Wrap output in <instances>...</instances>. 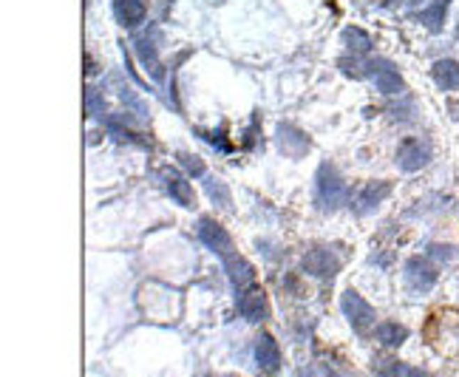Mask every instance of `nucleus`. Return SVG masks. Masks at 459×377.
<instances>
[{
  "instance_id": "24",
  "label": "nucleus",
  "mask_w": 459,
  "mask_h": 377,
  "mask_svg": "<svg viewBox=\"0 0 459 377\" xmlns=\"http://www.w3.org/2000/svg\"><path fill=\"white\" fill-rule=\"evenodd\" d=\"M86 105H88V116H100V111H105V100H102V94L97 89H88Z\"/></svg>"
},
{
  "instance_id": "15",
  "label": "nucleus",
  "mask_w": 459,
  "mask_h": 377,
  "mask_svg": "<svg viewBox=\"0 0 459 377\" xmlns=\"http://www.w3.org/2000/svg\"><path fill=\"white\" fill-rule=\"evenodd\" d=\"M431 77L439 91H459V63L456 60H437Z\"/></svg>"
},
{
  "instance_id": "9",
  "label": "nucleus",
  "mask_w": 459,
  "mask_h": 377,
  "mask_svg": "<svg viewBox=\"0 0 459 377\" xmlns=\"http://www.w3.org/2000/svg\"><path fill=\"white\" fill-rule=\"evenodd\" d=\"M253 360H256V369L267 377L278 374L281 366H283V357H281V346L278 341L272 338L270 332H261L256 338V346H253Z\"/></svg>"
},
{
  "instance_id": "11",
  "label": "nucleus",
  "mask_w": 459,
  "mask_h": 377,
  "mask_svg": "<svg viewBox=\"0 0 459 377\" xmlns=\"http://www.w3.org/2000/svg\"><path fill=\"white\" fill-rule=\"evenodd\" d=\"M224 272H227V278L233 281L235 292L256 284V270H253V264H249L247 259H241L238 253H230V256L224 259Z\"/></svg>"
},
{
  "instance_id": "16",
  "label": "nucleus",
  "mask_w": 459,
  "mask_h": 377,
  "mask_svg": "<svg viewBox=\"0 0 459 377\" xmlns=\"http://www.w3.org/2000/svg\"><path fill=\"white\" fill-rule=\"evenodd\" d=\"M114 15H116V20H119L122 26L137 29V26L145 20L148 9H145L142 0H114Z\"/></svg>"
},
{
  "instance_id": "7",
  "label": "nucleus",
  "mask_w": 459,
  "mask_h": 377,
  "mask_svg": "<svg viewBox=\"0 0 459 377\" xmlns=\"http://www.w3.org/2000/svg\"><path fill=\"white\" fill-rule=\"evenodd\" d=\"M366 74L374 79L378 91L386 94V97H394V94H403L405 91V82H403V77H400V71L394 68L391 60H383V57L380 60H371L366 66Z\"/></svg>"
},
{
  "instance_id": "18",
  "label": "nucleus",
  "mask_w": 459,
  "mask_h": 377,
  "mask_svg": "<svg viewBox=\"0 0 459 377\" xmlns=\"http://www.w3.org/2000/svg\"><path fill=\"white\" fill-rule=\"evenodd\" d=\"M445 12H448V0H434L431 6H426L420 15H417V20L431 31H439L442 23H445Z\"/></svg>"
},
{
  "instance_id": "2",
  "label": "nucleus",
  "mask_w": 459,
  "mask_h": 377,
  "mask_svg": "<svg viewBox=\"0 0 459 377\" xmlns=\"http://www.w3.org/2000/svg\"><path fill=\"white\" fill-rule=\"evenodd\" d=\"M437 267L428 261V259H420V256H414L405 261L403 267V284L405 289L411 292V295H428V292L437 286Z\"/></svg>"
},
{
  "instance_id": "3",
  "label": "nucleus",
  "mask_w": 459,
  "mask_h": 377,
  "mask_svg": "<svg viewBox=\"0 0 459 377\" xmlns=\"http://www.w3.org/2000/svg\"><path fill=\"white\" fill-rule=\"evenodd\" d=\"M341 312L349 321V326L355 332H360V334H366L374 323H378V312H374V307L355 289H346L341 295Z\"/></svg>"
},
{
  "instance_id": "17",
  "label": "nucleus",
  "mask_w": 459,
  "mask_h": 377,
  "mask_svg": "<svg viewBox=\"0 0 459 377\" xmlns=\"http://www.w3.org/2000/svg\"><path fill=\"white\" fill-rule=\"evenodd\" d=\"M374 374L378 377H428L426 369H417L403 360H374Z\"/></svg>"
},
{
  "instance_id": "26",
  "label": "nucleus",
  "mask_w": 459,
  "mask_h": 377,
  "mask_svg": "<svg viewBox=\"0 0 459 377\" xmlns=\"http://www.w3.org/2000/svg\"><path fill=\"white\" fill-rule=\"evenodd\" d=\"M295 377H318V374H315V371H312L309 366H301V369L295 371Z\"/></svg>"
},
{
  "instance_id": "13",
  "label": "nucleus",
  "mask_w": 459,
  "mask_h": 377,
  "mask_svg": "<svg viewBox=\"0 0 459 377\" xmlns=\"http://www.w3.org/2000/svg\"><path fill=\"white\" fill-rule=\"evenodd\" d=\"M278 148L286 156H304L309 151V137L292 128V125H278Z\"/></svg>"
},
{
  "instance_id": "8",
  "label": "nucleus",
  "mask_w": 459,
  "mask_h": 377,
  "mask_svg": "<svg viewBox=\"0 0 459 377\" xmlns=\"http://www.w3.org/2000/svg\"><path fill=\"white\" fill-rule=\"evenodd\" d=\"M238 312L244 321L249 323H264L270 318V301H267V292L253 284L247 289H238Z\"/></svg>"
},
{
  "instance_id": "4",
  "label": "nucleus",
  "mask_w": 459,
  "mask_h": 377,
  "mask_svg": "<svg viewBox=\"0 0 459 377\" xmlns=\"http://www.w3.org/2000/svg\"><path fill=\"white\" fill-rule=\"evenodd\" d=\"M434 156V148L428 139L423 137H405L400 145H397V167L403 174H417V171H423V167L431 162Z\"/></svg>"
},
{
  "instance_id": "25",
  "label": "nucleus",
  "mask_w": 459,
  "mask_h": 377,
  "mask_svg": "<svg viewBox=\"0 0 459 377\" xmlns=\"http://www.w3.org/2000/svg\"><path fill=\"white\" fill-rule=\"evenodd\" d=\"M204 139L210 142L213 148H219L221 153H230V151H233V148H230V142L224 139V134H221V131H207V134H204Z\"/></svg>"
},
{
  "instance_id": "6",
  "label": "nucleus",
  "mask_w": 459,
  "mask_h": 377,
  "mask_svg": "<svg viewBox=\"0 0 459 377\" xmlns=\"http://www.w3.org/2000/svg\"><path fill=\"white\" fill-rule=\"evenodd\" d=\"M389 196H391V182H386V179H380V182H366V185H360L357 193L352 196V210H355L357 216H368V213L378 210V207H380Z\"/></svg>"
},
{
  "instance_id": "27",
  "label": "nucleus",
  "mask_w": 459,
  "mask_h": 377,
  "mask_svg": "<svg viewBox=\"0 0 459 377\" xmlns=\"http://www.w3.org/2000/svg\"><path fill=\"white\" fill-rule=\"evenodd\" d=\"M320 371H323V377H341V374H338V371H332V369H329V366H326V363H323V366H320Z\"/></svg>"
},
{
  "instance_id": "23",
  "label": "nucleus",
  "mask_w": 459,
  "mask_h": 377,
  "mask_svg": "<svg viewBox=\"0 0 459 377\" xmlns=\"http://www.w3.org/2000/svg\"><path fill=\"white\" fill-rule=\"evenodd\" d=\"M137 52L142 54V63H145V68H148L153 77H159V74H162V68H159V57H156V49L148 43V40H139V43H137Z\"/></svg>"
},
{
  "instance_id": "21",
  "label": "nucleus",
  "mask_w": 459,
  "mask_h": 377,
  "mask_svg": "<svg viewBox=\"0 0 459 377\" xmlns=\"http://www.w3.org/2000/svg\"><path fill=\"white\" fill-rule=\"evenodd\" d=\"M343 43H346L352 52L366 54V52L371 49V37H368L363 29H346V31H343Z\"/></svg>"
},
{
  "instance_id": "1",
  "label": "nucleus",
  "mask_w": 459,
  "mask_h": 377,
  "mask_svg": "<svg viewBox=\"0 0 459 377\" xmlns=\"http://www.w3.org/2000/svg\"><path fill=\"white\" fill-rule=\"evenodd\" d=\"M346 201H349V187H346L343 176L338 174L335 164L323 162L315 174V207L323 213H335Z\"/></svg>"
},
{
  "instance_id": "19",
  "label": "nucleus",
  "mask_w": 459,
  "mask_h": 377,
  "mask_svg": "<svg viewBox=\"0 0 459 377\" xmlns=\"http://www.w3.org/2000/svg\"><path fill=\"white\" fill-rule=\"evenodd\" d=\"M207 196L213 199V204L216 207H221V210H230L233 207V196H230V187H227V182H221V179H207Z\"/></svg>"
},
{
  "instance_id": "5",
  "label": "nucleus",
  "mask_w": 459,
  "mask_h": 377,
  "mask_svg": "<svg viewBox=\"0 0 459 377\" xmlns=\"http://www.w3.org/2000/svg\"><path fill=\"white\" fill-rule=\"evenodd\" d=\"M196 236H199V241H201L207 249H210V253H216V256H221V259H227V256L233 253V238H230V233H227L216 219H210V216H201V219H199Z\"/></svg>"
},
{
  "instance_id": "10",
  "label": "nucleus",
  "mask_w": 459,
  "mask_h": 377,
  "mask_svg": "<svg viewBox=\"0 0 459 377\" xmlns=\"http://www.w3.org/2000/svg\"><path fill=\"white\" fill-rule=\"evenodd\" d=\"M301 267L312 278H335L338 270H341V259L332 253L329 247H315V249H309V253L304 256Z\"/></svg>"
},
{
  "instance_id": "12",
  "label": "nucleus",
  "mask_w": 459,
  "mask_h": 377,
  "mask_svg": "<svg viewBox=\"0 0 459 377\" xmlns=\"http://www.w3.org/2000/svg\"><path fill=\"white\" fill-rule=\"evenodd\" d=\"M164 190L171 193V199L176 201V204H182V207H196V193H193V185L187 182V176H182V174H176V171H168L164 174Z\"/></svg>"
},
{
  "instance_id": "14",
  "label": "nucleus",
  "mask_w": 459,
  "mask_h": 377,
  "mask_svg": "<svg viewBox=\"0 0 459 377\" xmlns=\"http://www.w3.org/2000/svg\"><path fill=\"white\" fill-rule=\"evenodd\" d=\"M374 341L386 349H400L408 341V329L397 321H383V323L374 326Z\"/></svg>"
},
{
  "instance_id": "22",
  "label": "nucleus",
  "mask_w": 459,
  "mask_h": 377,
  "mask_svg": "<svg viewBox=\"0 0 459 377\" xmlns=\"http://www.w3.org/2000/svg\"><path fill=\"white\" fill-rule=\"evenodd\" d=\"M426 256L434 259V261L451 264V261L459 259V247H453V244H428V247H426Z\"/></svg>"
},
{
  "instance_id": "20",
  "label": "nucleus",
  "mask_w": 459,
  "mask_h": 377,
  "mask_svg": "<svg viewBox=\"0 0 459 377\" xmlns=\"http://www.w3.org/2000/svg\"><path fill=\"white\" fill-rule=\"evenodd\" d=\"M176 162L187 171V176H193V179H201V176H207V167H204V159L201 156H196V153H187V151H179L176 153Z\"/></svg>"
}]
</instances>
